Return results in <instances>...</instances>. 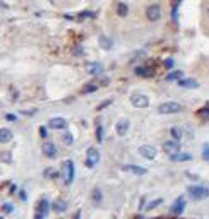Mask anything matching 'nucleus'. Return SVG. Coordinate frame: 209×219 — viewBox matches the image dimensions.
Wrapping results in <instances>:
<instances>
[{
	"instance_id": "f257e3e1",
	"label": "nucleus",
	"mask_w": 209,
	"mask_h": 219,
	"mask_svg": "<svg viewBox=\"0 0 209 219\" xmlns=\"http://www.w3.org/2000/svg\"><path fill=\"white\" fill-rule=\"evenodd\" d=\"M187 192L194 200H202V199L209 197V188H206L202 185H192V187L187 188Z\"/></svg>"
},
{
	"instance_id": "f03ea898",
	"label": "nucleus",
	"mask_w": 209,
	"mask_h": 219,
	"mask_svg": "<svg viewBox=\"0 0 209 219\" xmlns=\"http://www.w3.org/2000/svg\"><path fill=\"white\" fill-rule=\"evenodd\" d=\"M62 178H64L65 185H70L74 180V163L70 159H65L62 163Z\"/></svg>"
},
{
	"instance_id": "7ed1b4c3",
	"label": "nucleus",
	"mask_w": 209,
	"mask_h": 219,
	"mask_svg": "<svg viewBox=\"0 0 209 219\" xmlns=\"http://www.w3.org/2000/svg\"><path fill=\"white\" fill-rule=\"evenodd\" d=\"M183 110V106L177 101H168V103H163L158 106V111L161 115H171V113H180Z\"/></svg>"
},
{
	"instance_id": "20e7f679",
	"label": "nucleus",
	"mask_w": 209,
	"mask_h": 219,
	"mask_svg": "<svg viewBox=\"0 0 209 219\" xmlns=\"http://www.w3.org/2000/svg\"><path fill=\"white\" fill-rule=\"evenodd\" d=\"M130 103L135 108H148L149 106V99L146 94H141V93H134L130 96Z\"/></svg>"
},
{
	"instance_id": "39448f33",
	"label": "nucleus",
	"mask_w": 209,
	"mask_h": 219,
	"mask_svg": "<svg viewBox=\"0 0 209 219\" xmlns=\"http://www.w3.org/2000/svg\"><path fill=\"white\" fill-rule=\"evenodd\" d=\"M100 163V152L96 147H89L87 149V158H86V166L87 168H94Z\"/></svg>"
},
{
	"instance_id": "423d86ee",
	"label": "nucleus",
	"mask_w": 209,
	"mask_h": 219,
	"mask_svg": "<svg viewBox=\"0 0 209 219\" xmlns=\"http://www.w3.org/2000/svg\"><path fill=\"white\" fill-rule=\"evenodd\" d=\"M146 17L149 19V21H158V19L161 17V7L160 5H149L148 10H146Z\"/></svg>"
},
{
	"instance_id": "0eeeda50",
	"label": "nucleus",
	"mask_w": 209,
	"mask_h": 219,
	"mask_svg": "<svg viewBox=\"0 0 209 219\" xmlns=\"http://www.w3.org/2000/svg\"><path fill=\"white\" fill-rule=\"evenodd\" d=\"M163 151H165L166 154H175V152H178L180 151V141L173 139V141H166L163 144Z\"/></svg>"
},
{
	"instance_id": "6e6552de",
	"label": "nucleus",
	"mask_w": 209,
	"mask_h": 219,
	"mask_svg": "<svg viewBox=\"0 0 209 219\" xmlns=\"http://www.w3.org/2000/svg\"><path fill=\"white\" fill-rule=\"evenodd\" d=\"M139 154L146 159H154L156 158V149L152 146H149V144H144V146L139 147Z\"/></svg>"
},
{
	"instance_id": "1a4fd4ad",
	"label": "nucleus",
	"mask_w": 209,
	"mask_h": 219,
	"mask_svg": "<svg viewBox=\"0 0 209 219\" xmlns=\"http://www.w3.org/2000/svg\"><path fill=\"white\" fill-rule=\"evenodd\" d=\"M183 209H185V197H178L177 200L173 202V206H171V212H173L175 216H180L183 212Z\"/></svg>"
},
{
	"instance_id": "9d476101",
	"label": "nucleus",
	"mask_w": 209,
	"mask_h": 219,
	"mask_svg": "<svg viewBox=\"0 0 209 219\" xmlns=\"http://www.w3.org/2000/svg\"><path fill=\"white\" fill-rule=\"evenodd\" d=\"M43 152H45L46 158L53 159L55 156H57V146H55L53 142H45L43 144Z\"/></svg>"
},
{
	"instance_id": "9b49d317",
	"label": "nucleus",
	"mask_w": 209,
	"mask_h": 219,
	"mask_svg": "<svg viewBox=\"0 0 209 219\" xmlns=\"http://www.w3.org/2000/svg\"><path fill=\"white\" fill-rule=\"evenodd\" d=\"M129 127H130V122H129V120H125V118L118 120V123H117V133L120 135V137H123V135L129 132Z\"/></svg>"
},
{
	"instance_id": "f8f14e48",
	"label": "nucleus",
	"mask_w": 209,
	"mask_h": 219,
	"mask_svg": "<svg viewBox=\"0 0 209 219\" xmlns=\"http://www.w3.org/2000/svg\"><path fill=\"white\" fill-rule=\"evenodd\" d=\"M50 129H55V130H60V129H65L67 127V122L65 118H60V116H55V118H52L50 120Z\"/></svg>"
},
{
	"instance_id": "ddd939ff",
	"label": "nucleus",
	"mask_w": 209,
	"mask_h": 219,
	"mask_svg": "<svg viewBox=\"0 0 209 219\" xmlns=\"http://www.w3.org/2000/svg\"><path fill=\"white\" fill-rule=\"evenodd\" d=\"M170 159L173 161V163H183V161H190L192 156L189 154V152H175V154H170Z\"/></svg>"
},
{
	"instance_id": "4468645a",
	"label": "nucleus",
	"mask_w": 209,
	"mask_h": 219,
	"mask_svg": "<svg viewBox=\"0 0 209 219\" xmlns=\"http://www.w3.org/2000/svg\"><path fill=\"white\" fill-rule=\"evenodd\" d=\"M123 171H130V173H134V175L142 176L148 173V170H146V168H141V166H135V164H125V166H123Z\"/></svg>"
},
{
	"instance_id": "2eb2a0df",
	"label": "nucleus",
	"mask_w": 209,
	"mask_h": 219,
	"mask_svg": "<svg viewBox=\"0 0 209 219\" xmlns=\"http://www.w3.org/2000/svg\"><path fill=\"white\" fill-rule=\"evenodd\" d=\"M178 86L180 87H187V89H196V87H199V82H197L196 79H180Z\"/></svg>"
},
{
	"instance_id": "dca6fc26",
	"label": "nucleus",
	"mask_w": 209,
	"mask_h": 219,
	"mask_svg": "<svg viewBox=\"0 0 209 219\" xmlns=\"http://www.w3.org/2000/svg\"><path fill=\"white\" fill-rule=\"evenodd\" d=\"M48 210H50V202H48L46 199H41V200L38 202V206H36V212H41V214L46 216Z\"/></svg>"
},
{
	"instance_id": "f3484780",
	"label": "nucleus",
	"mask_w": 209,
	"mask_h": 219,
	"mask_svg": "<svg viewBox=\"0 0 209 219\" xmlns=\"http://www.w3.org/2000/svg\"><path fill=\"white\" fill-rule=\"evenodd\" d=\"M135 74H137L139 77H151L152 74H154V70L149 69V67H137V69H135Z\"/></svg>"
},
{
	"instance_id": "a211bd4d",
	"label": "nucleus",
	"mask_w": 209,
	"mask_h": 219,
	"mask_svg": "<svg viewBox=\"0 0 209 219\" xmlns=\"http://www.w3.org/2000/svg\"><path fill=\"white\" fill-rule=\"evenodd\" d=\"M91 199H93V204H94V206H100L101 200H103V193H101V190L100 188H93Z\"/></svg>"
},
{
	"instance_id": "6ab92c4d",
	"label": "nucleus",
	"mask_w": 209,
	"mask_h": 219,
	"mask_svg": "<svg viewBox=\"0 0 209 219\" xmlns=\"http://www.w3.org/2000/svg\"><path fill=\"white\" fill-rule=\"evenodd\" d=\"M12 141V132L9 129H2L0 130V142L5 144V142H10Z\"/></svg>"
},
{
	"instance_id": "aec40b11",
	"label": "nucleus",
	"mask_w": 209,
	"mask_h": 219,
	"mask_svg": "<svg viewBox=\"0 0 209 219\" xmlns=\"http://www.w3.org/2000/svg\"><path fill=\"white\" fill-rule=\"evenodd\" d=\"M183 77V72L182 70H173L166 75V82H173V81H180Z\"/></svg>"
},
{
	"instance_id": "412c9836",
	"label": "nucleus",
	"mask_w": 209,
	"mask_h": 219,
	"mask_svg": "<svg viewBox=\"0 0 209 219\" xmlns=\"http://www.w3.org/2000/svg\"><path fill=\"white\" fill-rule=\"evenodd\" d=\"M87 72L96 75V74L103 72V67H101V64H87Z\"/></svg>"
},
{
	"instance_id": "4be33fe9",
	"label": "nucleus",
	"mask_w": 209,
	"mask_h": 219,
	"mask_svg": "<svg viewBox=\"0 0 209 219\" xmlns=\"http://www.w3.org/2000/svg\"><path fill=\"white\" fill-rule=\"evenodd\" d=\"M100 45H101V48H103V50H110V48H112V45H113V41H112V39L108 38V36H100Z\"/></svg>"
},
{
	"instance_id": "5701e85b",
	"label": "nucleus",
	"mask_w": 209,
	"mask_h": 219,
	"mask_svg": "<svg viewBox=\"0 0 209 219\" xmlns=\"http://www.w3.org/2000/svg\"><path fill=\"white\" fill-rule=\"evenodd\" d=\"M117 14H118V17H125L127 14H129V5L127 4H118L117 5Z\"/></svg>"
},
{
	"instance_id": "b1692460",
	"label": "nucleus",
	"mask_w": 209,
	"mask_h": 219,
	"mask_svg": "<svg viewBox=\"0 0 209 219\" xmlns=\"http://www.w3.org/2000/svg\"><path fill=\"white\" fill-rule=\"evenodd\" d=\"M65 209H67V206H65V202H64V200L53 202V210H55V212H64Z\"/></svg>"
},
{
	"instance_id": "393cba45",
	"label": "nucleus",
	"mask_w": 209,
	"mask_h": 219,
	"mask_svg": "<svg viewBox=\"0 0 209 219\" xmlns=\"http://www.w3.org/2000/svg\"><path fill=\"white\" fill-rule=\"evenodd\" d=\"M202 159L209 161V142H206L204 146H202Z\"/></svg>"
},
{
	"instance_id": "a878e982",
	"label": "nucleus",
	"mask_w": 209,
	"mask_h": 219,
	"mask_svg": "<svg viewBox=\"0 0 209 219\" xmlns=\"http://www.w3.org/2000/svg\"><path fill=\"white\" fill-rule=\"evenodd\" d=\"M12 210H14L12 204H9V202H7V204H2V212H4V214H10Z\"/></svg>"
},
{
	"instance_id": "bb28decb",
	"label": "nucleus",
	"mask_w": 209,
	"mask_h": 219,
	"mask_svg": "<svg viewBox=\"0 0 209 219\" xmlns=\"http://www.w3.org/2000/svg\"><path fill=\"white\" fill-rule=\"evenodd\" d=\"M62 141H64V144H67V146H70V144L74 142V137H72V135H70L69 132H65V133H64V137H62Z\"/></svg>"
},
{
	"instance_id": "cd10ccee",
	"label": "nucleus",
	"mask_w": 209,
	"mask_h": 219,
	"mask_svg": "<svg viewBox=\"0 0 209 219\" xmlns=\"http://www.w3.org/2000/svg\"><path fill=\"white\" fill-rule=\"evenodd\" d=\"M171 135H173V139L180 141V139H182V130H180L178 127H173V129H171Z\"/></svg>"
},
{
	"instance_id": "c85d7f7f",
	"label": "nucleus",
	"mask_w": 209,
	"mask_h": 219,
	"mask_svg": "<svg viewBox=\"0 0 209 219\" xmlns=\"http://www.w3.org/2000/svg\"><path fill=\"white\" fill-rule=\"evenodd\" d=\"M103 135H105V130L101 125H98V129H96V139H98V142L103 141Z\"/></svg>"
},
{
	"instance_id": "c756f323",
	"label": "nucleus",
	"mask_w": 209,
	"mask_h": 219,
	"mask_svg": "<svg viewBox=\"0 0 209 219\" xmlns=\"http://www.w3.org/2000/svg\"><path fill=\"white\" fill-rule=\"evenodd\" d=\"M96 89H98V86H96L94 82H91V84H87V86L82 89V93H93V91H96Z\"/></svg>"
},
{
	"instance_id": "7c9ffc66",
	"label": "nucleus",
	"mask_w": 209,
	"mask_h": 219,
	"mask_svg": "<svg viewBox=\"0 0 209 219\" xmlns=\"http://www.w3.org/2000/svg\"><path fill=\"white\" fill-rule=\"evenodd\" d=\"M161 199H158V200H152L151 202V204H149V206L148 207H146V209H148V210H152V209H154V207H156V206H160V204H161Z\"/></svg>"
},
{
	"instance_id": "2f4dec72",
	"label": "nucleus",
	"mask_w": 209,
	"mask_h": 219,
	"mask_svg": "<svg viewBox=\"0 0 209 219\" xmlns=\"http://www.w3.org/2000/svg\"><path fill=\"white\" fill-rule=\"evenodd\" d=\"M39 135H41V137H43V139H46V137H48V133H46V129H45V127H39Z\"/></svg>"
},
{
	"instance_id": "473e14b6",
	"label": "nucleus",
	"mask_w": 209,
	"mask_h": 219,
	"mask_svg": "<svg viewBox=\"0 0 209 219\" xmlns=\"http://www.w3.org/2000/svg\"><path fill=\"white\" fill-rule=\"evenodd\" d=\"M165 67L171 69V67H173V60H171V58H166V60H165Z\"/></svg>"
},
{
	"instance_id": "72a5a7b5",
	"label": "nucleus",
	"mask_w": 209,
	"mask_h": 219,
	"mask_svg": "<svg viewBox=\"0 0 209 219\" xmlns=\"http://www.w3.org/2000/svg\"><path fill=\"white\" fill-rule=\"evenodd\" d=\"M45 176H55V171L52 168H48V170H45Z\"/></svg>"
},
{
	"instance_id": "f704fd0d",
	"label": "nucleus",
	"mask_w": 209,
	"mask_h": 219,
	"mask_svg": "<svg viewBox=\"0 0 209 219\" xmlns=\"http://www.w3.org/2000/svg\"><path fill=\"white\" fill-rule=\"evenodd\" d=\"M199 115H200V116H209V108H204V110H200Z\"/></svg>"
},
{
	"instance_id": "c9c22d12",
	"label": "nucleus",
	"mask_w": 209,
	"mask_h": 219,
	"mask_svg": "<svg viewBox=\"0 0 209 219\" xmlns=\"http://www.w3.org/2000/svg\"><path fill=\"white\" fill-rule=\"evenodd\" d=\"M74 53H75V55H82L84 50H82L81 46H75V48H74Z\"/></svg>"
},
{
	"instance_id": "e433bc0d",
	"label": "nucleus",
	"mask_w": 209,
	"mask_h": 219,
	"mask_svg": "<svg viewBox=\"0 0 209 219\" xmlns=\"http://www.w3.org/2000/svg\"><path fill=\"white\" fill-rule=\"evenodd\" d=\"M93 16H94V14H93V12H82V14H81V17H93Z\"/></svg>"
},
{
	"instance_id": "4c0bfd02",
	"label": "nucleus",
	"mask_w": 209,
	"mask_h": 219,
	"mask_svg": "<svg viewBox=\"0 0 209 219\" xmlns=\"http://www.w3.org/2000/svg\"><path fill=\"white\" fill-rule=\"evenodd\" d=\"M110 103H112V99H108V101H105L103 104H100V106H98V110H103V108H105V106H108Z\"/></svg>"
},
{
	"instance_id": "58836bf2",
	"label": "nucleus",
	"mask_w": 209,
	"mask_h": 219,
	"mask_svg": "<svg viewBox=\"0 0 209 219\" xmlns=\"http://www.w3.org/2000/svg\"><path fill=\"white\" fill-rule=\"evenodd\" d=\"M35 219H45V214H41V212H36V214H35Z\"/></svg>"
},
{
	"instance_id": "ea45409f",
	"label": "nucleus",
	"mask_w": 209,
	"mask_h": 219,
	"mask_svg": "<svg viewBox=\"0 0 209 219\" xmlns=\"http://www.w3.org/2000/svg\"><path fill=\"white\" fill-rule=\"evenodd\" d=\"M5 118H7V120H10V122L16 120V116H14V115H5Z\"/></svg>"
},
{
	"instance_id": "a19ab883",
	"label": "nucleus",
	"mask_w": 209,
	"mask_h": 219,
	"mask_svg": "<svg viewBox=\"0 0 209 219\" xmlns=\"http://www.w3.org/2000/svg\"><path fill=\"white\" fill-rule=\"evenodd\" d=\"M207 14H209V10H207Z\"/></svg>"
}]
</instances>
